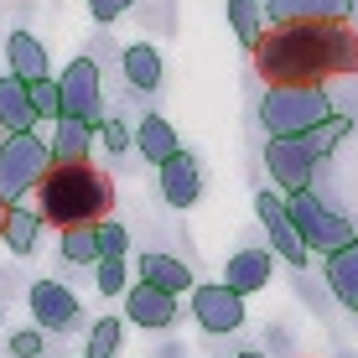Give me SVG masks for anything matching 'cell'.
Returning <instances> with one entry per match:
<instances>
[{"label": "cell", "mask_w": 358, "mask_h": 358, "mask_svg": "<svg viewBox=\"0 0 358 358\" xmlns=\"http://www.w3.org/2000/svg\"><path fill=\"white\" fill-rule=\"evenodd\" d=\"M255 73L275 83H327L358 73V31L348 21H291L265 27L255 47Z\"/></svg>", "instance_id": "1"}, {"label": "cell", "mask_w": 358, "mask_h": 358, "mask_svg": "<svg viewBox=\"0 0 358 358\" xmlns=\"http://www.w3.org/2000/svg\"><path fill=\"white\" fill-rule=\"evenodd\" d=\"M31 197H36V213H42L52 229L99 224V218H109V208H115L109 177L99 166H89V162H52Z\"/></svg>", "instance_id": "2"}, {"label": "cell", "mask_w": 358, "mask_h": 358, "mask_svg": "<svg viewBox=\"0 0 358 358\" xmlns=\"http://www.w3.org/2000/svg\"><path fill=\"white\" fill-rule=\"evenodd\" d=\"M327 115H338V109H332L322 83H275L260 99V125L270 135H306L312 125H322Z\"/></svg>", "instance_id": "3"}, {"label": "cell", "mask_w": 358, "mask_h": 358, "mask_svg": "<svg viewBox=\"0 0 358 358\" xmlns=\"http://www.w3.org/2000/svg\"><path fill=\"white\" fill-rule=\"evenodd\" d=\"M47 166H52V145L36 130L0 135V197L6 203H27L36 192V182L47 177Z\"/></svg>", "instance_id": "4"}, {"label": "cell", "mask_w": 358, "mask_h": 358, "mask_svg": "<svg viewBox=\"0 0 358 358\" xmlns=\"http://www.w3.org/2000/svg\"><path fill=\"white\" fill-rule=\"evenodd\" d=\"M286 213H291V224L301 229L306 250H317V255H332V250H343V244L353 239V224H348L343 213H332V208H327L312 187L286 192Z\"/></svg>", "instance_id": "5"}, {"label": "cell", "mask_w": 358, "mask_h": 358, "mask_svg": "<svg viewBox=\"0 0 358 358\" xmlns=\"http://www.w3.org/2000/svg\"><path fill=\"white\" fill-rule=\"evenodd\" d=\"M317 162H322V156L306 145V135H270V145H265V171L275 177V187H286V192L312 187Z\"/></svg>", "instance_id": "6"}, {"label": "cell", "mask_w": 358, "mask_h": 358, "mask_svg": "<svg viewBox=\"0 0 358 358\" xmlns=\"http://www.w3.org/2000/svg\"><path fill=\"white\" fill-rule=\"evenodd\" d=\"M192 317L203 332L224 338V332L244 327V296L229 286V280H213V286H192Z\"/></svg>", "instance_id": "7"}, {"label": "cell", "mask_w": 358, "mask_h": 358, "mask_svg": "<svg viewBox=\"0 0 358 358\" xmlns=\"http://www.w3.org/2000/svg\"><path fill=\"white\" fill-rule=\"evenodd\" d=\"M57 83H63V120H89L99 130L104 104H99V63L94 57H73Z\"/></svg>", "instance_id": "8"}, {"label": "cell", "mask_w": 358, "mask_h": 358, "mask_svg": "<svg viewBox=\"0 0 358 358\" xmlns=\"http://www.w3.org/2000/svg\"><path fill=\"white\" fill-rule=\"evenodd\" d=\"M255 213H260V224L270 234V244H275V255L286 265H306L312 260V250H306V239H301V229L291 224V213H286V197H275V192H260L255 197Z\"/></svg>", "instance_id": "9"}, {"label": "cell", "mask_w": 358, "mask_h": 358, "mask_svg": "<svg viewBox=\"0 0 358 358\" xmlns=\"http://www.w3.org/2000/svg\"><path fill=\"white\" fill-rule=\"evenodd\" d=\"M125 317L135 327H145V332H162V327H171L177 322V296L171 291H156V286H130L125 291Z\"/></svg>", "instance_id": "10"}, {"label": "cell", "mask_w": 358, "mask_h": 358, "mask_svg": "<svg viewBox=\"0 0 358 358\" xmlns=\"http://www.w3.org/2000/svg\"><path fill=\"white\" fill-rule=\"evenodd\" d=\"M31 317H36V327H73L78 322V296H73L63 280H36L31 286Z\"/></svg>", "instance_id": "11"}, {"label": "cell", "mask_w": 358, "mask_h": 358, "mask_svg": "<svg viewBox=\"0 0 358 358\" xmlns=\"http://www.w3.org/2000/svg\"><path fill=\"white\" fill-rule=\"evenodd\" d=\"M156 171H162V197H166L171 208H182V213H187L197 197H203V171H197V162H192L187 151L166 156Z\"/></svg>", "instance_id": "12"}, {"label": "cell", "mask_w": 358, "mask_h": 358, "mask_svg": "<svg viewBox=\"0 0 358 358\" xmlns=\"http://www.w3.org/2000/svg\"><path fill=\"white\" fill-rule=\"evenodd\" d=\"M353 0H265L270 27H291V21H348Z\"/></svg>", "instance_id": "13"}, {"label": "cell", "mask_w": 358, "mask_h": 358, "mask_svg": "<svg viewBox=\"0 0 358 358\" xmlns=\"http://www.w3.org/2000/svg\"><path fill=\"white\" fill-rule=\"evenodd\" d=\"M36 104H31V94H27V83L16 78V73H6L0 78V130L6 135H16V130H36Z\"/></svg>", "instance_id": "14"}, {"label": "cell", "mask_w": 358, "mask_h": 358, "mask_svg": "<svg viewBox=\"0 0 358 358\" xmlns=\"http://www.w3.org/2000/svg\"><path fill=\"white\" fill-rule=\"evenodd\" d=\"M270 270H275L270 250H234V255H229V270H224V280H229V286L239 291V296H255V291H265Z\"/></svg>", "instance_id": "15"}, {"label": "cell", "mask_w": 358, "mask_h": 358, "mask_svg": "<svg viewBox=\"0 0 358 358\" xmlns=\"http://www.w3.org/2000/svg\"><path fill=\"white\" fill-rule=\"evenodd\" d=\"M327 291L338 296L343 306H353V312H358V234L343 244V250L327 255Z\"/></svg>", "instance_id": "16"}, {"label": "cell", "mask_w": 358, "mask_h": 358, "mask_svg": "<svg viewBox=\"0 0 358 358\" xmlns=\"http://www.w3.org/2000/svg\"><path fill=\"white\" fill-rule=\"evenodd\" d=\"M141 280H145V286H156V291H171V296L192 291V270L182 265L177 255H162V250H145L141 255Z\"/></svg>", "instance_id": "17"}, {"label": "cell", "mask_w": 358, "mask_h": 358, "mask_svg": "<svg viewBox=\"0 0 358 358\" xmlns=\"http://www.w3.org/2000/svg\"><path fill=\"white\" fill-rule=\"evenodd\" d=\"M135 151H141L151 166H162L166 156H177V151H182L177 125H171V120H162V115H145L141 125H135Z\"/></svg>", "instance_id": "18"}, {"label": "cell", "mask_w": 358, "mask_h": 358, "mask_svg": "<svg viewBox=\"0 0 358 358\" xmlns=\"http://www.w3.org/2000/svg\"><path fill=\"white\" fill-rule=\"evenodd\" d=\"M99 130L89 125V120H52V162H89Z\"/></svg>", "instance_id": "19"}, {"label": "cell", "mask_w": 358, "mask_h": 358, "mask_svg": "<svg viewBox=\"0 0 358 358\" xmlns=\"http://www.w3.org/2000/svg\"><path fill=\"white\" fill-rule=\"evenodd\" d=\"M42 229H47V218L36 213V203H31V208H27V203H10V218H6V234H0V239H6L10 255H31Z\"/></svg>", "instance_id": "20"}, {"label": "cell", "mask_w": 358, "mask_h": 358, "mask_svg": "<svg viewBox=\"0 0 358 358\" xmlns=\"http://www.w3.org/2000/svg\"><path fill=\"white\" fill-rule=\"evenodd\" d=\"M6 57H10V73H16L21 83H36V78H47V47L36 42L31 31H16L6 42Z\"/></svg>", "instance_id": "21"}, {"label": "cell", "mask_w": 358, "mask_h": 358, "mask_svg": "<svg viewBox=\"0 0 358 358\" xmlns=\"http://www.w3.org/2000/svg\"><path fill=\"white\" fill-rule=\"evenodd\" d=\"M57 255H63L68 265H99V260H104V255H99V224L57 229Z\"/></svg>", "instance_id": "22"}, {"label": "cell", "mask_w": 358, "mask_h": 358, "mask_svg": "<svg viewBox=\"0 0 358 358\" xmlns=\"http://www.w3.org/2000/svg\"><path fill=\"white\" fill-rule=\"evenodd\" d=\"M120 68H125L130 89H156V83H162V52H156L151 42H130L125 57H120Z\"/></svg>", "instance_id": "23"}, {"label": "cell", "mask_w": 358, "mask_h": 358, "mask_svg": "<svg viewBox=\"0 0 358 358\" xmlns=\"http://www.w3.org/2000/svg\"><path fill=\"white\" fill-rule=\"evenodd\" d=\"M229 27H234V36H239V47H260V36H265V0H229Z\"/></svg>", "instance_id": "24"}, {"label": "cell", "mask_w": 358, "mask_h": 358, "mask_svg": "<svg viewBox=\"0 0 358 358\" xmlns=\"http://www.w3.org/2000/svg\"><path fill=\"white\" fill-rule=\"evenodd\" d=\"M120 338H125V322H120V317L94 322L89 327V353H83V358H115L120 353Z\"/></svg>", "instance_id": "25"}, {"label": "cell", "mask_w": 358, "mask_h": 358, "mask_svg": "<svg viewBox=\"0 0 358 358\" xmlns=\"http://www.w3.org/2000/svg\"><path fill=\"white\" fill-rule=\"evenodd\" d=\"M27 94H31V104H36V115L42 120H63V83L47 73V78H36L27 83Z\"/></svg>", "instance_id": "26"}, {"label": "cell", "mask_w": 358, "mask_h": 358, "mask_svg": "<svg viewBox=\"0 0 358 358\" xmlns=\"http://www.w3.org/2000/svg\"><path fill=\"white\" fill-rule=\"evenodd\" d=\"M348 130H353V120H343V115H327L322 125H312V130H306V145H312L317 156H327V151H332V145H338Z\"/></svg>", "instance_id": "27"}, {"label": "cell", "mask_w": 358, "mask_h": 358, "mask_svg": "<svg viewBox=\"0 0 358 358\" xmlns=\"http://www.w3.org/2000/svg\"><path fill=\"white\" fill-rule=\"evenodd\" d=\"M94 275H99V291H104V296H125V291H130L125 260H115V255H104V260L94 265Z\"/></svg>", "instance_id": "28"}, {"label": "cell", "mask_w": 358, "mask_h": 358, "mask_svg": "<svg viewBox=\"0 0 358 358\" xmlns=\"http://www.w3.org/2000/svg\"><path fill=\"white\" fill-rule=\"evenodd\" d=\"M125 250H130L125 224H115V218H99V255H115V260H125Z\"/></svg>", "instance_id": "29"}, {"label": "cell", "mask_w": 358, "mask_h": 358, "mask_svg": "<svg viewBox=\"0 0 358 358\" xmlns=\"http://www.w3.org/2000/svg\"><path fill=\"white\" fill-rule=\"evenodd\" d=\"M99 145H104L109 156H120L125 145H135V130L120 125V120H99Z\"/></svg>", "instance_id": "30"}, {"label": "cell", "mask_w": 358, "mask_h": 358, "mask_svg": "<svg viewBox=\"0 0 358 358\" xmlns=\"http://www.w3.org/2000/svg\"><path fill=\"white\" fill-rule=\"evenodd\" d=\"M10 353H16V358H36V353H42V332H27V327L10 332Z\"/></svg>", "instance_id": "31"}, {"label": "cell", "mask_w": 358, "mask_h": 358, "mask_svg": "<svg viewBox=\"0 0 358 358\" xmlns=\"http://www.w3.org/2000/svg\"><path fill=\"white\" fill-rule=\"evenodd\" d=\"M125 6H130V0H89V16L94 21H115Z\"/></svg>", "instance_id": "32"}, {"label": "cell", "mask_w": 358, "mask_h": 358, "mask_svg": "<svg viewBox=\"0 0 358 358\" xmlns=\"http://www.w3.org/2000/svg\"><path fill=\"white\" fill-rule=\"evenodd\" d=\"M6 218H10V203L0 197V234H6Z\"/></svg>", "instance_id": "33"}, {"label": "cell", "mask_w": 358, "mask_h": 358, "mask_svg": "<svg viewBox=\"0 0 358 358\" xmlns=\"http://www.w3.org/2000/svg\"><path fill=\"white\" fill-rule=\"evenodd\" d=\"M239 358H270V353H239Z\"/></svg>", "instance_id": "34"}]
</instances>
